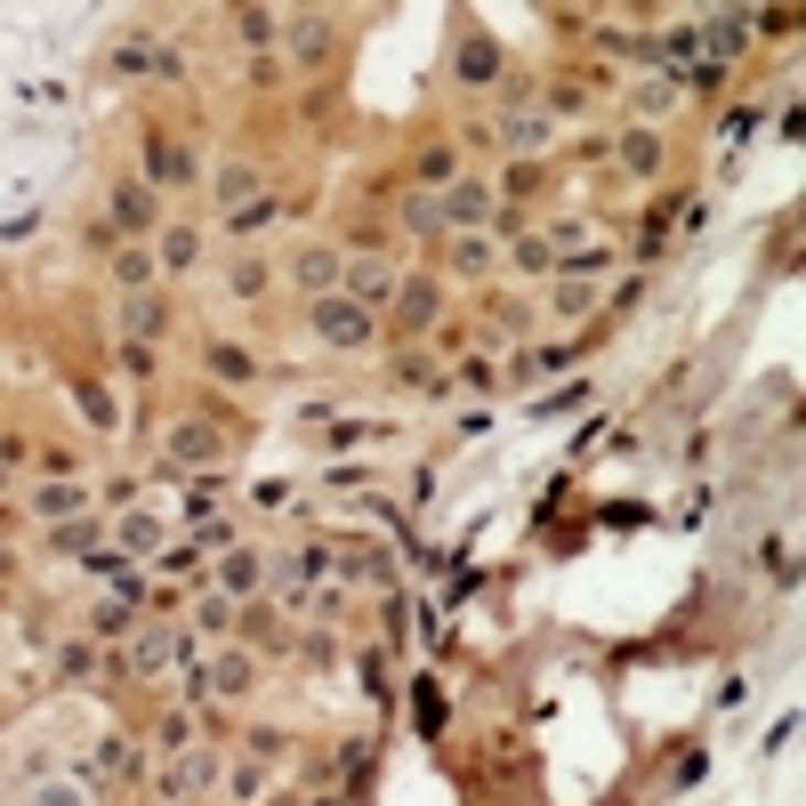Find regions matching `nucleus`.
I'll list each match as a JSON object with an SVG mask.
<instances>
[{"instance_id": "1", "label": "nucleus", "mask_w": 806, "mask_h": 806, "mask_svg": "<svg viewBox=\"0 0 806 806\" xmlns=\"http://www.w3.org/2000/svg\"><path fill=\"white\" fill-rule=\"evenodd\" d=\"M315 340H323V347L363 355V347L379 340V331H372V315H363V307H355L347 291H331V299H315Z\"/></svg>"}, {"instance_id": "2", "label": "nucleus", "mask_w": 806, "mask_h": 806, "mask_svg": "<svg viewBox=\"0 0 806 806\" xmlns=\"http://www.w3.org/2000/svg\"><path fill=\"white\" fill-rule=\"evenodd\" d=\"M340 291L363 307V315H372V307H387V299H396V267H387V258H355V267L340 275Z\"/></svg>"}, {"instance_id": "3", "label": "nucleus", "mask_w": 806, "mask_h": 806, "mask_svg": "<svg viewBox=\"0 0 806 806\" xmlns=\"http://www.w3.org/2000/svg\"><path fill=\"white\" fill-rule=\"evenodd\" d=\"M291 275H299V291L331 299V291H340V275H347V258H340V250H323V243H307V250L291 258Z\"/></svg>"}, {"instance_id": "4", "label": "nucleus", "mask_w": 806, "mask_h": 806, "mask_svg": "<svg viewBox=\"0 0 806 806\" xmlns=\"http://www.w3.org/2000/svg\"><path fill=\"white\" fill-rule=\"evenodd\" d=\"M436 315H444V282H428V275L420 282H396V323L404 331H428Z\"/></svg>"}, {"instance_id": "5", "label": "nucleus", "mask_w": 806, "mask_h": 806, "mask_svg": "<svg viewBox=\"0 0 806 806\" xmlns=\"http://www.w3.org/2000/svg\"><path fill=\"white\" fill-rule=\"evenodd\" d=\"M694 33H701V49H710L701 65H718V73H726V57H734V49L750 41V17H742V9H718L710 24H694Z\"/></svg>"}, {"instance_id": "6", "label": "nucleus", "mask_w": 806, "mask_h": 806, "mask_svg": "<svg viewBox=\"0 0 806 806\" xmlns=\"http://www.w3.org/2000/svg\"><path fill=\"white\" fill-rule=\"evenodd\" d=\"M114 226H121V234H153V226H162L153 186H129V178H121V186H114Z\"/></svg>"}, {"instance_id": "7", "label": "nucleus", "mask_w": 806, "mask_h": 806, "mask_svg": "<svg viewBox=\"0 0 806 806\" xmlns=\"http://www.w3.org/2000/svg\"><path fill=\"white\" fill-rule=\"evenodd\" d=\"M146 178H153V186H186V178H194V153L170 146V138H153L146 146Z\"/></svg>"}, {"instance_id": "8", "label": "nucleus", "mask_w": 806, "mask_h": 806, "mask_svg": "<svg viewBox=\"0 0 806 806\" xmlns=\"http://www.w3.org/2000/svg\"><path fill=\"white\" fill-rule=\"evenodd\" d=\"M452 73H460V82H492V73H501V41L468 33V41L452 49Z\"/></svg>"}, {"instance_id": "9", "label": "nucleus", "mask_w": 806, "mask_h": 806, "mask_svg": "<svg viewBox=\"0 0 806 806\" xmlns=\"http://www.w3.org/2000/svg\"><path fill=\"white\" fill-rule=\"evenodd\" d=\"M121 331H129V347H146L153 331H162V299L153 291H121Z\"/></svg>"}, {"instance_id": "10", "label": "nucleus", "mask_w": 806, "mask_h": 806, "mask_svg": "<svg viewBox=\"0 0 806 806\" xmlns=\"http://www.w3.org/2000/svg\"><path fill=\"white\" fill-rule=\"evenodd\" d=\"M170 460H186V468H211V460H218V428H202V420L170 428Z\"/></svg>"}, {"instance_id": "11", "label": "nucleus", "mask_w": 806, "mask_h": 806, "mask_svg": "<svg viewBox=\"0 0 806 806\" xmlns=\"http://www.w3.org/2000/svg\"><path fill=\"white\" fill-rule=\"evenodd\" d=\"M436 211H444V226H484V218H492V194H484V186H444Z\"/></svg>"}, {"instance_id": "12", "label": "nucleus", "mask_w": 806, "mask_h": 806, "mask_svg": "<svg viewBox=\"0 0 806 806\" xmlns=\"http://www.w3.org/2000/svg\"><path fill=\"white\" fill-rule=\"evenodd\" d=\"M282 33H291V57H299V65H323V49H331V24H323L315 9H307V17H291Z\"/></svg>"}, {"instance_id": "13", "label": "nucleus", "mask_w": 806, "mask_h": 806, "mask_svg": "<svg viewBox=\"0 0 806 806\" xmlns=\"http://www.w3.org/2000/svg\"><path fill=\"white\" fill-rule=\"evenodd\" d=\"M170 662H178V637L170 630H146L138 645H129V669H138V678H162Z\"/></svg>"}, {"instance_id": "14", "label": "nucleus", "mask_w": 806, "mask_h": 806, "mask_svg": "<svg viewBox=\"0 0 806 806\" xmlns=\"http://www.w3.org/2000/svg\"><path fill=\"white\" fill-rule=\"evenodd\" d=\"M82 501H89L82 484H41V492H33V516H49V525H73V516H82Z\"/></svg>"}, {"instance_id": "15", "label": "nucleus", "mask_w": 806, "mask_h": 806, "mask_svg": "<svg viewBox=\"0 0 806 806\" xmlns=\"http://www.w3.org/2000/svg\"><path fill=\"white\" fill-rule=\"evenodd\" d=\"M621 170H637V178L662 170V138H654V129H630V138H621Z\"/></svg>"}, {"instance_id": "16", "label": "nucleus", "mask_w": 806, "mask_h": 806, "mask_svg": "<svg viewBox=\"0 0 806 806\" xmlns=\"http://www.w3.org/2000/svg\"><path fill=\"white\" fill-rule=\"evenodd\" d=\"M573 363V347H533V355H516V387H533V379H549Z\"/></svg>"}, {"instance_id": "17", "label": "nucleus", "mask_w": 806, "mask_h": 806, "mask_svg": "<svg viewBox=\"0 0 806 806\" xmlns=\"http://www.w3.org/2000/svg\"><path fill=\"white\" fill-rule=\"evenodd\" d=\"M121 549H129V557H146V549H162V525H153L146 508H129V516H121Z\"/></svg>"}, {"instance_id": "18", "label": "nucleus", "mask_w": 806, "mask_h": 806, "mask_svg": "<svg viewBox=\"0 0 806 806\" xmlns=\"http://www.w3.org/2000/svg\"><path fill=\"white\" fill-rule=\"evenodd\" d=\"M258 686V669H250V654H226L218 669H211V694H250Z\"/></svg>"}, {"instance_id": "19", "label": "nucleus", "mask_w": 806, "mask_h": 806, "mask_svg": "<svg viewBox=\"0 0 806 806\" xmlns=\"http://www.w3.org/2000/svg\"><path fill=\"white\" fill-rule=\"evenodd\" d=\"M73 404L89 411V428H121V420H114V396H106L97 379H73Z\"/></svg>"}, {"instance_id": "20", "label": "nucleus", "mask_w": 806, "mask_h": 806, "mask_svg": "<svg viewBox=\"0 0 806 806\" xmlns=\"http://www.w3.org/2000/svg\"><path fill=\"white\" fill-rule=\"evenodd\" d=\"M234 33H243L250 49H267V41L282 33V17H275V9H234Z\"/></svg>"}, {"instance_id": "21", "label": "nucleus", "mask_w": 806, "mask_h": 806, "mask_svg": "<svg viewBox=\"0 0 806 806\" xmlns=\"http://www.w3.org/2000/svg\"><path fill=\"white\" fill-rule=\"evenodd\" d=\"M194 250H202L194 234H186V226H170V234H162V258H153V267H170V275H186V267H194Z\"/></svg>"}, {"instance_id": "22", "label": "nucleus", "mask_w": 806, "mask_h": 806, "mask_svg": "<svg viewBox=\"0 0 806 806\" xmlns=\"http://www.w3.org/2000/svg\"><path fill=\"white\" fill-rule=\"evenodd\" d=\"M49 549H57V557H97V533L82 525V516H73V525H57V533H49Z\"/></svg>"}, {"instance_id": "23", "label": "nucleus", "mask_w": 806, "mask_h": 806, "mask_svg": "<svg viewBox=\"0 0 806 806\" xmlns=\"http://www.w3.org/2000/svg\"><path fill=\"white\" fill-rule=\"evenodd\" d=\"M267 218H275V202H267V194H258V202H234V211H226V234H243V243H250V234L267 226Z\"/></svg>"}, {"instance_id": "24", "label": "nucleus", "mask_w": 806, "mask_h": 806, "mask_svg": "<svg viewBox=\"0 0 806 806\" xmlns=\"http://www.w3.org/2000/svg\"><path fill=\"white\" fill-rule=\"evenodd\" d=\"M114 282H121V291H146V282H153V258H146L138 243H129V250L114 258Z\"/></svg>"}, {"instance_id": "25", "label": "nucleus", "mask_w": 806, "mask_h": 806, "mask_svg": "<svg viewBox=\"0 0 806 806\" xmlns=\"http://www.w3.org/2000/svg\"><path fill=\"white\" fill-rule=\"evenodd\" d=\"M57 678H97V645H57Z\"/></svg>"}, {"instance_id": "26", "label": "nucleus", "mask_w": 806, "mask_h": 806, "mask_svg": "<svg viewBox=\"0 0 806 806\" xmlns=\"http://www.w3.org/2000/svg\"><path fill=\"white\" fill-rule=\"evenodd\" d=\"M508 146H540V138H549V121H540V114H525V106H508Z\"/></svg>"}, {"instance_id": "27", "label": "nucleus", "mask_w": 806, "mask_h": 806, "mask_svg": "<svg viewBox=\"0 0 806 806\" xmlns=\"http://www.w3.org/2000/svg\"><path fill=\"white\" fill-rule=\"evenodd\" d=\"M258 581H267V565L250 549H226V589H258Z\"/></svg>"}, {"instance_id": "28", "label": "nucleus", "mask_w": 806, "mask_h": 806, "mask_svg": "<svg viewBox=\"0 0 806 806\" xmlns=\"http://www.w3.org/2000/svg\"><path fill=\"white\" fill-rule=\"evenodd\" d=\"M211 372H218V379H226V387H243V379H250V372H258V363H250V355H243V347H211Z\"/></svg>"}, {"instance_id": "29", "label": "nucleus", "mask_w": 806, "mask_h": 806, "mask_svg": "<svg viewBox=\"0 0 806 806\" xmlns=\"http://www.w3.org/2000/svg\"><path fill=\"white\" fill-rule=\"evenodd\" d=\"M234 299H258V291H267V258H234Z\"/></svg>"}, {"instance_id": "30", "label": "nucleus", "mask_w": 806, "mask_h": 806, "mask_svg": "<svg viewBox=\"0 0 806 806\" xmlns=\"http://www.w3.org/2000/svg\"><path fill=\"white\" fill-rule=\"evenodd\" d=\"M452 267H460V275H484V267H492V243H476V234H460V243H452Z\"/></svg>"}, {"instance_id": "31", "label": "nucleus", "mask_w": 806, "mask_h": 806, "mask_svg": "<svg viewBox=\"0 0 806 806\" xmlns=\"http://www.w3.org/2000/svg\"><path fill=\"white\" fill-rule=\"evenodd\" d=\"M589 307H597V282H573V275H565V291H557V315H589Z\"/></svg>"}, {"instance_id": "32", "label": "nucleus", "mask_w": 806, "mask_h": 806, "mask_svg": "<svg viewBox=\"0 0 806 806\" xmlns=\"http://www.w3.org/2000/svg\"><path fill=\"white\" fill-rule=\"evenodd\" d=\"M194 621H202V630H226V621H234V597H226V589H211V597L194 605Z\"/></svg>"}, {"instance_id": "33", "label": "nucleus", "mask_w": 806, "mask_h": 806, "mask_svg": "<svg viewBox=\"0 0 806 806\" xmlns=\"http://www.w3.org/2000/svg\"><path fill=\"white\" fill-rule=\"evenodd\" d=\"M404 218L420 226V234H444V211H436V194H411V202H404Z\"/></svg>"}, {"instance_id": "34", "label": "nucleus", "mask_w": 806, "mask_h": 806, "mask_svg": "<svg viewBox=\"0 0 806 806\" xmlns=\"http://www.w3.org/2000/svg\"><path fill=\"white\" fill-rule=\"evenodd\" d=\"M420 186H452V153H444V146L420 153Z\"/></svg>"}, {"instance_id": "35", "label": "nucleus", "mask_w": 806, "mask_h": 806, "mask_svg": "<svg viewBox=\"0 0 806 806\" xmlns=\"http://www.w3.org/2000/svg\"><path fill=\"white\" fill-rule=\"evenodd\" d=\"M129 630V597H106V605H97V637H121Z\"/></svg>"}, {"instance_id": "36", "label": "nucleus", "mask_w": 806, "mask_h": 806, "mask_svg": "<svg viewBox=\"0 0 806 806\" xmlns=\"http://www.w3.org/2000/svg\"><path fill=\"white\" fill-rule=\"evenodd\" d=\"M396 379L404 387H436V363L428 355H396Z\"/></svg>"}, {"instance_id": "37", "label": "nucleus", "mask_w": 806, "mask_h": 806, "mask_svg": "<svg viewBox=\"0 0 806 806\" xmlns=\"http://www.w3.org/2000/svg\"><path fill=\"white\" fill-rule=\"evenodd\" d=\"M33 806H89V798H82V783H41Z\"/></svg>"}, {"instance_id": "38", "label": "nucleus", "mask_w": 806, "mask_h": 806, "mask_svg": "<svg viewBox=\"0 0 806 806\" xmlns=\"http://www.w3.org/2000/svg\"><path fill=\"white\" fill-rule=\"evenodd\" d=\"M662 243H669V218H645L637 226V258H662Z\"/></svg>"}, {"instance_id": "39", "label": "nucleus", "mask_w": 806, "mask_h": 806, "mask_svg": "<svg viewBox=\"0 0 806 806\" xmlns=\"http://www.w3.org/2000/svg\"><path fill=\"white\" fill-rule=\"evenodd\" d=\"M637 106H645V114H662V106H678V82H645V89H637Z\"/></svg>"}, {"instance_id": "40", "label": "nucleus", "mask_w": 806, "mask_h": 806, "mask_svg": "<svg viewBox=\"0 0 806 806\" xmlns=\"http://www.w3.org/2000/svg\"><path fill=\"white\" fill-rule=\"evenodd\" d=\"M436 726H444V694L420 686V734H436Z\"/></svg>"}, {"instance_id": "41", "label": "nucleus", "mask_w": 806, "mask_h": 806, "mask_svg": "<svg viewBox=\"0 0 806 806\" xmlns=\"http://www.w3.org/2000/svg\"><path fill=\"white\" fill-rule=\"evenodd\" d=\"M549 258H557V250L540 243V234H525V243H516V267H549Z\"/></svg>"}, {"instance_id": "42", "label": "nucleus", "mask_w": 806, "mask_h": 806, "mask_svg": "<svg viewBox=\"0 0 806 806\" xmlns=\"http://www.w3.org/2000/svg\"><path fill=\"white\" fill-rule=\"evenodd\" d=\"M581 396H589V387H581V379H573V387H557V396H540V420H549V411H573Z\"/></svg>"}, {"instance_id": "43", "label": "nucleus", "mask_w": 806, "mask_h": 806, "mask_svg": "<svg viewBox=\"0 0 806 806\" xmlns=\"http://www.w3.org/2000/svg\"><path fill=\"white\" fill-rule=\"evenodd\" d=\"M250 186H258L250 170H226V178H218V194H226V202H250Z\"/></svg>"}, {"instance_id": "44", "label": "nucleus", "mask_w": 806, "mask_h": 806, "mask_svg": "<svg viewBox=\"0 0 806 806\" xmlns=\"http://www.w3.org/2000/svg\"><path fill=\"white\" fill-rule=\"evenodd\" d=\"M0 484H9V468H0Z\"/></svg>"}]
</instances>
